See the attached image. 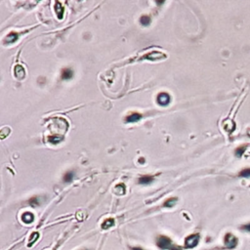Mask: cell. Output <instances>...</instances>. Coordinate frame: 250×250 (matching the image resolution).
Here are the masks:
<instances>
[{
  "mask_svg": "<svg viewBox=\"0 0 250 250\" xmlns=\"http://www.w3.org/2000/svg\"><path fill=\"white\" fill-rule=\"evenodd\" d=\"M131 250H144V249L141 248V247H133V248H131Z\"/></svg>",
  "mask_w": 250,
  "mask_h": 250,
  "instance_id": "obj_23",
  "label": "cell"
},
{
  "mask_svg": "<svg viewBox=\"0 0 250 250\" xmlns=\"http://www.w3.org/2000/svg\"><path fill=\"white\" fill-rule=\"evenodd\" d=\"M199 238H200V236L198 233H193V235H189L186 240H185V247L188 249L195 248L198 244V242H199Z\"/></svg>",
  "mask_w": 250,
  "mask_h": 250,
  "instance_id": "obj_2",
  "label": "cell"
},
{
  "mask_svg": "<svg viewBox=\"0 0 250 250\" xmlns=\"http://www.w3.org/2000/svg\"><path fill=\"white\" fill-rule=\"evenodd\" d=\"M166 58V55L164 53H161V52H158V51H152L149 54H147V56H145L144 59H147V60H150V61H161L163 59Z\"/></svg>",
  "mask_w": 250,
  "mask_h": 250,
  "instance_id": "obj_4",
  "label": "cell"
},
{
  "mask_svg": "<svg viewBox=\"0 0 250 250\" xmlns=\"http://www.w3.org/2000/svg\"><path fill=\"white\" fill-rule=\"evenodd\" d=\"M140 23H141L142 25L145 26H149L150 24V16H148V15L142 16V17L140 18Z\"/></svg>",
  "mask_w": 250,
  "mask_h": 250,
  "instance_id": "obj_16",
  "label": "cell"
},
{
  "mask_svg": "<svg viewBox=\"0 0 250 250\" xmlns=\"http://www.w3.org/2000/svg\"><path fill=\"white\" fill-rule=\"evenodd\" d=\"M21 220H23V222L26 223V224H30V223L33 222L34 216L30 212H26V213H24L21 215Z\"/></svg>",
  "mask_w": 250,
  "mask_h": 250,
  "instance_id": "obj_9",
  "label": "cell"
},
{
  "mask_svg": "<svg viewBox=\"0 0 250 250\" xmlns=\"http://www.w3.org/2000/svg\"><path fill=\"white\" fill-rule=\"evenodd\" d=\"M18 39V34L16 32H10L8 35L5 37V43H8V44H12L17 41Z\"/></svg>",
  "mask_w": 250,
  "mask_h": 250,
  "instance_id": "obj_10",
  "label": "cell"
},
{
  "mask_svg": "<svg viewBox=\"0 0 250 250\" xmlns=\"http://www.w3.org/2000/svg\"><path fill=\"white\" fill-rule=\"evenodd\" d=\"M248 136L250 137V129H249V130H248Z\"/></svg>",
  "mask_w": 250,
  "mask_h": 250,
  "instance_id": "obj_25",
  "label": "cell"
},
{
  "mask_svg": "<svg viewBox=\"0 0 250 250\" xmlns=\"http://www.w3.org/2000/svg\"><path fill=\"white\" fill-rule=\"evenodd\" d=\"M142 118V115L138 114V112H135V114H132L130 115H128L127 117H126V122L128 123H134V122H137L139 121L140 119Z\"/></svg>",
  "mask_w": 250,
  "mask_h": 250,
  "instance_id": "obj_8",
  "label": "cell"
},
{
  "mask_svg": "<svg viewBox=\"0 0 250 250\" xmlns=\"http://www.w3.org/2000/svg\"><path fill=\"white\" fill-rule=\"evenodd\" d=\"M240 176L242 177V178H250V168L243 169L240 173Z\"/></svg>",
  "mask_w": 250,
  "mask_h": 250,
  "instance_id": "obj_20",
  "label": "cell"
},
{
  "mask_svg": "<svg viewBox=\"0 0 250 250\" xmlns=\"http://www.w3.org/2000/svg\"><path fill=\"white\" fill-rule=\"evenodd\" d=\"M48 140H49V142L51 144H59L60 142L63 141L64 138L60 135H52L48 138Z\"/></svg>",
  "mask_w": 250,
  "mask_h": 250,
  "instance_id": "obj_14",
  "label": "cell"
},
{
  "mask_svg": "<svg viewBox=\"0 0 250 250\" xmlns=\"http://www.w3.org/2000/svg\"><path fill=\"white\" fill-rule=\"evenodd\" d=\"M139 162H140V163H145V159H144L143 157H141V158L139 159Z\"/></svg>",
  "mask_w": 250,
  "mask_h": 250,
  "instance_id": "obj_24",
  "label": "cell"
},
{
  "mask_svg": "<svg viewBox=\"0 0 250 250\" xmlns=\"http://www.w3.org/2000/svg\"><path fill=\"white\" fill-rule=\"evenodd\" d=\"M224 242H225V245L227 248L229 249H233L235 248V247L238 245V238H235V235H233V233H227V235H225L224 238Z\"/></svg>",
  "mask_w": 250,
  "mask_h": 250,
  "instance_id": "obj_3",
  "label": "cell"
},
{
  "mask_svg": "<svg viewBox=\"0 0 250 250\" xmlns=\"http://www.w3.org/2000/svg\"><path fill=\"white\" fill-rule=\"evenodd\" d=\"M177 198L176 197H172V198H169V199H167L164 202V206L165 207H172V206H174L177 202Z\"/></svg>",
  "mask_w": 250,
  "mask_h": 250,
  "instance_id": "obj_18",
  "label": "cell"
},
{
  "mask_svg": "<svg viewBox=\"0 0 250 250\" xmlns=\"http://www.w3.org/2000/svg\"><path fill=\"white\" fill-rule=\"evenodd\" d=\"M114 219L107 218V219L105 220L103 223H102V229L107 230V229H109V228L114 227Z\"/></svg>",
  "mask_w": 250,
  "mask_h": 250,
  "instance_id": "obj_12",
  "label": "cell"
},
{
  "mask_svg": "<svg viewBox=\"0 0 250 250\" xmlns=\"http://www.w3.org/2000/svg\"><path fill=\"white\" fill-rule=\"evenodd\" d=\"M241 229H242L243 231H245V232L250 233V223H249V224H246V225L242 226V228H241Z\"/></svg>",
  "mask_w": 250,
  "mask_h": 250,
  "instance_id": "obj_22",
  "label": "cell"
},
{
  "mask_svg": "<svg viewBox=\"0 0 250 250\" xmlns=\"http://www.w3.org/2000/svg\"><path fill=\"white\" fill-rule=\"evenodd\" d=\"M125 188H126L125 185L122 184V183H120V184H118V185H116V186H115V188H114V193H117V195H124L125 192H126Z\"/></svg>",
  "mask_w": 250,
  "mask_h": 250,
  "instance_id": "obj_13",
  "label": "cell"
},
{
  "mask_svg": "<svg viewBox=\"0 0 250 250\" xmlns=\"http://www.w3.org/2000/svg\"><path fill=\"white\" fill-rule=\"evenodd\" d=\"M72 75H73V72H72L71 69H64L62 71V78L64 80H68L72 78Z\"/></svg>",
  "mask_w": 250,
  "mask_h": 250,
  "instance_id": "obj_11",
  "label": "cell"
},
{
  "mask_svg": "<svg viewBox=\"0 0 250 250\" xmlns=\"http://www.w3.org/2000/svg\"><path fill=\"white\" fill-rule=\"evenodd\" d=\"M245 150H246V147L245 146H241V147L238 148V149L235 150V154L238 157H242V155H243V154L245 152Z\"/></svg>",
  "mask_w": 250,
  "mask_h": 250,
  "instance_id": "obj_19",
  "label": "cell"
},
{
  "mask_svg": "<svg viewBox=\"0 0 250 250\" xmlns=\"http://www.w3.org/2000/svg\"><path fill=\"white\" fill-rule=\"evenodd\" d=\"M73 176H74V173H73L72 171L66 172V173L64 174V181L66 182V183L71 182L72 180H73Z\"/></svg>",
  "mask_w": 250,
  "mask_h": 250,
  "instance_id": "obj_17",
  "label": "cell"
},
{
  "mask_svg": "<svg viewBox=\"0 0 250 250\" xmlns=\"http://www.w3.org/2000/svg\"><path fill=\"white\" fill-rule=\"evenodd\" d=\"M54 9H55L56 14L58 16V19H63L64 17V7L63 5L61 4V2L56 1L55 2V6H54Z\"/></svg>",
  "mask_w": 250,
  "mask_h": 250,
  "instance_id": "obj_7",
  "label": "cell"
},
{
  "mask_svg": "<svg viewBox=\"0 0 250 250\" xmlns=\"http://www.w3.org/2000/svg\"><path fill=\"white\" fill-rule=\"evenodd\" d=\"M39 238V233H32L31 236H30V238H29L28 246H30L31 244H33V243H34V241H36V240H37V238Z\"/></svg>",
  "mask_w": 250,
  "mask_h": 250,
  "instance_id": "obj_21",
  "label": "cell"
},
{
  "mask_svg": "<svg viewBox=\"0 0 250 250\" xmlns=\"http://www.w3.org/2000/svg\"><path fill=\"white\" fill-rule=\"evenodd\" d=\"M157 246L159 247L160 249H170V250H182L180 247L178 246H173L172 244V240L167 236L161 235L157 238Z\"/></svg>",
  "mask_w": 250,
  "mask_h": 250,
  "instance_id": "obj_1",
  "label": "cell"
},
{
  "mask_svg": "<svg viewBox=\"0 0 250 250\" xmlns=\"http://www.w3.org/2000/svg\"><path fill=\"white\" fill-rule=\"evenodd\" d=\"M171 101V97L169 95L168 93H165V92H161L157 95V102L159 106H167V105L170 103Z\"/></svg>",
  "mask_w": 250,
  "mask_h": 250,
  "instance_id": "obj_5",
  "label": "cell"
},
{
  "mask_svg": "<svg viewBox=\"0 0 250 250\" xmlns=\"http://www.w3.org/2000/svg\"><path fill=\"white\" fill-rule=\"evenodd\" d=\"M14 75L16 76V78L18 79H24L26 75V71H25V69H24L23 66L21 64H17V66L14 68Z\"/></svg>",
  "mask_w": 250,
  "mask_h": 250,
  "instance_id": "obj_6",
  "label": "cell"
},
{
  "mask_svg": "<svg viewBox=\"0 0 250 250\" xmlns=\"http://www.w3.org/2000/svg\"><path fill=\"white\" fill-rule=\"evenodd\" d=\"M154 181V178L152 176H143L139 179V184L141 185H148Z\"/></svg>",
  "mask_w": 250,
  "mask_h": 250,
  "instance_id": "obj_15",
  "label": "cell"
}]
</instances>
